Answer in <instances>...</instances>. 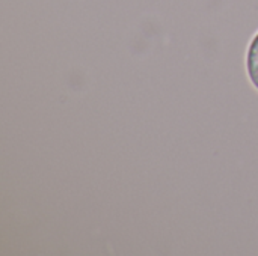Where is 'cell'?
<instances>
[{"instance_id":"1","label":"cell","mask_w":258,"mask_h":256,"mask_svg":"<svg viewBox=\"0 0 258 256\" xmlns=\"http://www.w3.org/2000/svg\"><path fill=\"white\" fill-rule=\"evenodd\" d=\"M246 72L258 91V33L252 38L246 53Z\"/></svg>"}]
</instances>
